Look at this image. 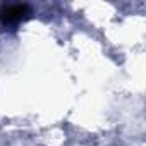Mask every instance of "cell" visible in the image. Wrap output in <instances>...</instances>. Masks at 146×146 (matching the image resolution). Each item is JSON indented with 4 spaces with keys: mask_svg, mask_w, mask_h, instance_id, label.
Wrapping results in <instances>:
<instances>
[{
    "mask_svg": "<svg viewBox=\"0 0 146 146\" xmlns=\"http://www.w3.org/2000/svg\"><path fill=\"white\" fill-rule=\"evenodd\" d=\"M31 14V7L28 4H5L0 7V23L4 26H14Z\"/></svg>",
    "mask_w": 146,
    "mask_h": 146,
    "instance_id": "6da1fadb",
    "label": "cell"
}]
</instances>
